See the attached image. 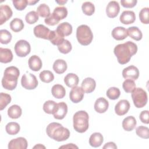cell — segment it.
I'll use <instances>...</instances> for the list:
<instances>
[{
  "mask_svg": "<svg viewBox=\"0 0 149 149\" xmlns=\"http://www.w3.org/2000/svg\"><path fill=\"white\" fill-rule=\"evenodd\" d=\"M120 11V6L117 1H110L106 8V13L108 17L114 18L116 17Z\"/></svg>",
  "mask_w": 149,
  "mask_h": 149,
  "instance_id": "13",
  "label": "cell"
},
{
  "mask_svg": "<svg viewBox=\"0 0 149 149\" xmlns=\"http://www.w3.org/2000/svg\"><path fill=\"white\" fill-rule=\"evenodd\" d=\"M10 28L14 32H19L24 28V23L19 18L13 19L10 23Z\"/></svg>",
  "mask_w": 149,
  "mask_h": 149,
  "instance_id": "32",
  "label": "cell"
},
{
  "mask_svg": "<svg viewBox=\"0 0 149 149\" xmlns=\"http://www.w3.org/2000/svg\"><path fill=\"white\" fill-rule=\"evenodd\" d=\"M55 2L58 3L60 5H63L65 3L68 2V1H65V0H61V1H55Z\"/></svg>",
  "mask_w": 149,
  "mask_h": 149,
  "instance_id": "54",
  "label": "cell"
},
{
  "mask_svg": "<svg viewBox=\"0 0 149 149\" xmlns=\"http://www.w3.org/2000/svg\"><path fill=\"white\" fill-rule=\"evenodd\" d=\"M12 34L5 29L0 30V42L2 44H7L9 43L12 40Z\"/></svg>",
  "mask_w": 149,
  "mask_h": 149,
  "instance_id": "41",
  "label": "cell"
},
{
  "mask_svg": "<svg viewBox=\"0 0 149 149\" xmlns=\"http://www.w3.org/2000/svg\"><path fill=\"white\" fill-rule=\"evenodd\" d=\"M21 84L27 90L35 89L38 86V80L35 75L31 73H24L21 79Z\"/></svg>",
  "mask_w": 149,
  "mask_h": 149,
  "instance_id": "7",
  "label": "cell"
},
{
  "mask_svg": "<svg viewBox=\"0 0 149 149\" xmlns=\"http://www.w3.org/2000/svg\"><path fill=\"white\" fill-rule=\"evenodd\" d=\"M137 0H122L120 3L122 6L126 8H132L135 6L137 4Z\"/></svg>",
  "mask_w": 149,
  "mask_h": 149,
  "instance_id": "49",
  "label": "cell"
},
{
  "mask_svg": "<svg viewBox=\"0 0 149 149\" xmlns=\"http://www.w3.org/2000/svg\"><path fill=\"white\" fill-rule=\"evenodd\" d=\"M81 9L86 15L91 16L95 12V6L92 2L87 1L82 4Z\"/></svg>",
  "mask_w": 149,
  "mask_h": 149,
  "instance_id": "36",
  "label": "cell"
},
{
  "mask_svg": "<svg viewBox=\"0 0 149 149\" xmlns=\"http://www.w3.org/2000/svg\"><path fill=\"white\" fill-rule=\"evenodd\" d=\"M78 148V147L76 146V145H74V144H72V143H70V144H67L66 145H65V146H61L59 147V148Z\"/></svg>",
  "mask_w": 149,
  "mask_h": 149,
  "instance_id": "52",
  "label": "cell"
},
{
  "mask_svg": "<svg viewBox=\"0 0 149 149\" xmlns=\"http://www.w3.org/2000/svg\"><path fill=\"white\" fill-rule=\"evenodd\" d=\"M139 118L142 123L145 124L149 123V112L148 110H144L141 112Z\"/></svg>",
  "mask_w": 149,
  "mask_h": 149,
  "instance_id": "50",
  "label": "cell"
},
{
  "mask_svg": "<svg viewBox=\"0 0 149 149\" xmlns=\"http://www.w3.org/2000/svg\"><path fill=\"white\" fill-rule=\"evenodd\" d=\"M132 98L134 106L137 108L144 107L147 102V94L143 88H136L132 93Z\"/></svg>",
  "mask_w": 149,
  "mask_h": 149,
  "instance_id": "6",
  "label": "cell"
},
{
  "mask_svg": "<svg viewBox=\"0 0 149 149\" xmlns=\"http://www.w3.org/2000/svg\"><path fill=\"white\" fill-rule=\"evenodd\" d=\"M84 92L81 87L75 86L72 87L69 93V98L73 103L80 102L84 97Z\"/></svg>",
  "mask_w": 149,
  "mask_h": 149,
  "instance_id": "11",
  "label": "cell"
},
{
  "mask_svg": "<svg viewBox=\"0 0 149 149\" xmlns=\"http://www.w3.org/2000/svg\"><path fill=\"white\" fill-rule=\"evenodd\" d=\"M72 26L68 22H63L60 23L56 30L62 36H68L72 33Z\"/></svg>",
  "mask_w": 149,
  "mask_h": 149,
  "instance_id": "24",
  "label": "cell"
},
{
  "mask_svg": "<svg viewBox=\"0 0 149 149\" xmlns=\"http://www.w3.org/2000/svg\"><path fill=\"white\" fill-rule=\"evenodd\" d=\"M79 79L77 75L74 73H70L67 74L64 77V82L69 87H73L77 86L79 84Z\"/></svg>",
  "mask_w": 149,
  "mask_h": 149,
  "instance_id": "26",
  "label": "cell"
},
{
  "mask_svg": "<svg viewBox=\"0 0 149 149\" xmlns=\"http://www.w3.org/2000/svg\"><path fill=\"white\" fill-rule=\"evenodd\" d=\"M64 37L61 35L56 30H51L48 40H49L53 45L58 46L64 41Z\"/></svg>",
  "mask_w": 149,
  "mask_h": 149,
  "instance_id": "30",
  "label": "cell"
},
{
  "mask_svg": "<svg viewBox=\"0 0 149 149\" xmlns=\"http://www.w3.org/2000/svg\"><path fill=\"white\" fill-rule=\"evenodd\" d=\"M38 15L41 17H47L51 14L49 7L45 3L40 4L37 8Z\"/></svg>",
  "mask_w": 149,
  "mask_h": 149,
  "instance_id": "37",
  "label": "cell"
},
{
  "mask_svg": "<svg viewBox=\"0 0 149 149\" xmlns=\"http://www.w3.org/2000/svg\"><path fill=\"white\" fill-rule=\"evenodd\" d=\"M53 70L58 74L63 73L67 69L68 65L65 61L61 59H56L53 64Z\"/></svg>",
  "mask_w": 149,
  "mask_h": 149,
  "instance_id": "27",
  "label": "cell"
},
{
  "mask_svg": "<svg viewBox=\"0 0 149 149\" xmlns=\"http://www.w3.org/2000/svg\"><path fill=\"white\" fill-rule=\"evenodd\" d=\"M25 20L28 24H33L38 21V15L36 11H30L26 14L25 16Z\"/></svg>",
  "mask_w": 149,
  "mask_h": 149,
  "instance_id": "45",
  "label": "cell"
},
{
  "mask_svg": "<svg viewBox=\"0 0 149 149\" xmlns=\"http://www.w3.org/2000/svg\"><path fill=\"white\" fill-rule=\"evenodd\" d=\"M103 149H105V148H111V149H116L117 148V146L115 144V143L113 142H108L107 143L104 147H102Z\"/></svg>",
  "mask_w": 149,
  "mask_h": 149,
  "instance_id": "51",
  "label": "cell"
},
{
  "mask_svg": "<svg viewBox=\"0 0 149 149\" xmlns=\"http://www.w3.org/2000/svg\"><path fill=\"white\" fill-rule=\"evenodd\" d=\"M52 13L60 21L66 17L68 15V10L64 6H58L54 9Z\"/></svg>",
  "mask_w": 149,
  "mask_h": 149,
  "instance_id": "35",
  "label": "cell"
},
{
  "mask_svg": "<svg viewBox=\"0 0 149 149\" xmlns=\"http://www.w3.org/2000/svg\"><path fill=\"white\" fill-rule=\"evenodd\" d=\"M28 143L27 140L22 137H19L11 140L8 144L9 149H26Z\"/></svg>",
  "mask_w": 149,
  "mask_h": 149,
  "instance_id": "12",
  "label": "cell"
},
{
  "mask_svg": "<svg viewBox=\"0 0 149 149\" xmlns=\"http://www.w3.org/2000/svg\"><path fill=\"white\" fill-rule=\"evenodd\" d=\"M22 110L20 106L17 105H13L8 109V115L12 119H17L22 115Z\"/></svg>",
  "mask_w": 149,
  "mask_h": 149,
  "instance_id": "31",
  "label": "cell"
},
{
  "mask_svg": "<svg viewBox=\"0 0 149 149\" xmlns=\"http://www.w3.org/2000/svg\"><path fill=\"white\" fill-rule=\"evenodd\" d=\"M137 51V45L130 41L117 45L113 49V52L117 58L118 62L121 65L128 63L132 56L135 55Z\"/></svg>",
  "mask_w": 149,
  "mask_h": 149,
  "instance_id": "1",
  "label": "cell"
},
{
  "mask_svg": "<svg viewBox=\"0 0 149 149\" xmlns=\"http://www.w3.org/2000/svg\"><path fill=\"white\" fill-rule=\"evenodd\" d=\"M51 30L43 24H38L34 28L33 32L34 36L40 38L49 40Z\"/></svg>",
  "mask_w": 149,
  "mask_h": 149,
  "instance_id": "9",
  "label": "cell"
},
{
  "mask_svg": "<svg viewBox=\"0 0 149 149\" xmlns=\"http://www.w3.org/2000/svg\"><path fill=\"white\" fill-rule=\"evenodd\" d=\"M149 8H144L139 12V19L140 22L143 23L147 24L149 23Z\"/></svg>",
  "mask_w": 149,
  "mask_h": 149,
  "instance_id": "46",
  "label": "cell"
},
{
  "mask_svg": "<svg viewBox=\"0 0 149 149\" xmlns=\"http://www.w3.org/2000/svg\"><path fill=\"white\" fill-rule=\"evenodd\" d=\"M76 38L81 45L86 46L89 45L92 42L93 34L87 25L82 24L77 28Z\"/></svg>",
  "mask_w": 149,
  "mask_h": 149,
  "instance_id": "5",
  "label": "cell"
},
{
  "mask_svg": "<svg viewBox=\"0 0 149 149\" xmlns=\"http://www.w3.org/2000/svg\"><path fill=\"white\" fill-rule=\"evenodd\" d=\"M109 107L108 101L104 97H100L96 100L94 108L95 111L100 113H104L107 111Z\"/></svg>",
  "mask_w": 149,
  "mask_h": 149,
  "instance_id": "16",
  "label": "cell"
},
{
  "mask_svg": "<svg viewBox=\"0 0 149 149\" xmlns=\"http://www.w3.org/2000/svg\"><path fill=\"white\" fill-rule=\"evenodd\" d=\"M58 49L61 53L66 54L71 51L72 49V46L69 41L65 39L64 41L58 46Z\"/></svg>",
  "mask_w": 149,
  "mask_h": 149,
  "instance_id": "39",
  "label": "cell"
},
{
  "mask_svg": "<svg viewBox=\"0 0 149 149\" xmlns=\"http://www.w3.org/2000/svg\"><path fill=\"white\" fill-rule=\"evenodd\" d=\"M44 22L48 26H55L59 23V20L52 13L49 15V16L45 19Z\"/></svg>",
  "mask_w": 149,
  "mask_h": 149,
  "instance_id": "48",
  "label": "cell"
},
{
  "mask_svg": "<svg viewBox=\"0 0 149 149\" xmlns=\"http://www.w3.org/2000/svg\"><path fill=\"white\" fill-rule=\"evenodd\" d=\"M137 124L135 118L133 116H128L126 117L122 121V127L123 129L127 132L133 130Z\"/></svg>",
  "mask_w": 149,
  "mask_h": 149,
  "instance_id": "22",
  "label": "cell"
},
{
  "mask_svg": "<svg viewBox=\"0 0 149 149\" xmlns=\"http://www.w3.org/2000/svg\"><path fill=\"white\" fill-rule=\"evenodd\" d=\"M88 114L85 111L76 112L73 117L74 129L80 133L85 132L88 129Z\"/></svg>",
  "mask_w": 149,
  "mask_h": 149,
  "instance_id": "4",
  "label": "cell"
},
{
  "mask_svg": "<svg viewBox=\"0 0 149 149\" xmlns=\"http://www.w3.org/2000/svg\"><path fill=\"white\" fill-rule=\"evenodd\" d=\"M31 51V47L29 42L24 40H20L15 45V51L19 57H25L29 55Z\"/></svg>",
  "mask_w": 149,
  "mask_h": 149,
  "instance_id": "8",
  "label": "cell"
},
{
  "mask_svg": "<svg viewBox=\"0 0 149 149\" xmlns=\"http://www.w3.org/2000/svg\"><path fill=\"white\" fill-rule=\"evenodd\" d=\"M68 112L67 104L64 102H61L57 104V107L53 115L55 119H63Z\"/></svg>",
  "mask_w": 149,
  "mask_h": 149,
  "instance_id": "17",
  "label": "cell"
},
{
  "mask_svg": "<svg viewBox=\"0 0 149 149\" xmlns=\"http://www.w3.org/2000/svg\"><path fill=\"white\" fill-rule=\"evenodd\" d=\"M57 107V103L52 100H48L44 102L43 105L44 111L48 114H54Z\"/></svg>",
  "mask_w": 149,
  "mask_h": 149,
  "instance_id": "34",
  "label": "cell"
},
{
  "mask_svg": "<svg viewBox=\"0 0 149 149\" xmlns=\"http://www.w3.org/2000/svg\"><path fill=\"white\" fill-rule=\"evenodd\" d=\"M33 148H45V147L41 144H38L33 147Z\"/></svg>",
  "mask_w": 149,
  "mask_h": 149,
  "instance_id": "55",
  "label": "cell"
},
{
  "mask_svg": "<svg viewBox=\"0 0 149 149\" xmlns=\"http://www.w3.org/2000/svg\"><path fill=\"white\" fill-rule=\"evenodd\" d=\"M13 59V54L10 49L0 48V62L3 63L10 62Z\"/></svg>",
  "mask_w": 149,
  "mask_h": 149,
  "instance_id": "25",
  "label": "cell"
},
{
  "mask_svg": "<svg viewBox=\"0 0 149 149\" xmlns=\"http://www.w3.org/2000/svg\"><path fill=\"white\" fill-rule=\"evenodd\" d=\"M127 35L136 41H140L142 38L143 34L141 31L137 27H130L127 29Z\"/></svg>",
  "mask_w": 149,
  "mask_h": 149,
  "instance_id": "29",
  "label": "cell"
},
{
  "mask_svg": "<svg viewBox=\"0 0 149 149\" xmlns=\"http://www.w3.org/2000/svg\"><path fill=\"white\" fill-rule=\"evenodd\" d=\"M20 125L17 122H11L8 123L5 126V130L8 134L10 135H15L20 131Z\"/></svg>",
  "mask_w": 149,
  "mask_h": 149,
  "instance_id": "33",
  "label": "cell"
},
{
  "mask_svg": "<svg viewBox=\"0 0 149 149\" xmlns=\"http://www.w3.org/2000/svg\"><path fill=\"white\" fill-rule=\"evenodd\" d=\"M122 76L125 79H129L136 80L139 76V70L137 67L130 65L123 69L122 71Z\"/></svg>",
  "mask_w": 149,
  "mask_h": 149,
  "instance_id": "10",
  "label": "cell"
},
{
  "mask_svg": "<svg viewBox=\"0 0 149 149\" xmlns=\"http://www.w3.org/2000/svg\"><path fill=\"white\" fill-rule=\"evenodd\" d=\"M39 1L38 0H28L27 2H28V5H35L36 3L38 2Z\"/></svg>",
  "mask_w": 149,
  "mask_h": 149,
  "instance_id": "53",
  "label": "cell"
},
{
  "mask_svg": "<svg viewBox=\"0 0 149 149\" xmlns=\"http://www.w3.org/2000/svg\"><path fill=\"white\" fill-rule=\"evenodd\" d=\"M29 68L34 72H37L41 69L42 66V61L37 55H33L29 59Z\"/></svg>",
  "mask_w": 149,
  "mask_h": 149,
  "instance_id": "21",
  "label": "cell"
},
{
  "mask_svg": "<svg viewBox=\"0 0 149 149\" xmlns=\"http://www.w3.org/2000/svg\"><path fill=\"white\" fill-rule=\"evenodd\" d=\"M112 37L118 41L123 40L127 37V29L123 27L119 26L114 28L111 33Z\"/></svg>",
  "mask_w": 149,
  "mask_h": 149,
  "instance_id": "20",
  "label": "cell"
},
{
  "mask_svg": "<svg viewBox=\"0 0 149 149\" xmlns=\"http://www.w3.org/2000/svg\"><path fill=\"white\" fill-rule=\"evenodd\" d=\"M104 141V137L101 133L95 132L93 133L89 139V144L93 147H98L101 146Z\"/></svg>",
  "mask_w": 149,
  "mask_h": 149,
  "instance_id": "23",
  "label": "cell"
},
{
  "mask_svg": "<svg viewBox=\"0 0 149 149\" xmlns=\"http://www.w3.org/2000/svg\"><path fill=\"white\" fill-rule=\"evenodd\" d=\"M51 93L52 95L58 99L63 98L66 94V90L64 87L59 84H55L51 88Z\"/></svg>",
  "mask_w": 149,
  "mask_h": 149,
  "instance_id": "28",
  "label": "cell"
},
{
  "mask_svg": "<svg viewBox=\"0 0 149 149\" xmlns=\"http://www.w3.org/2000/svg\"><path fill=\"white\" fill-rule=\"evenodd\" d=\"M122 87L124 91L127 93H132L136 88V84L134 80L129 79H126L122 84Z\"/></svg>",
  "mask_w": 149,
  "mask_h": 149,
  "instance_id": "42",
  "label": "cell"
},
{
  "mask_svg": "<svg viewBox=\"0 0 149 149\" xmlns=\"http://www.w3.org/2000/svg\"><path fill=\"white\" fill-rule=\"evenodd\" d=\"M96 83L94 79L91 77H87L84 79L82 83L81 86L83 90L86 93H91L95 88Z\"/></svg>",
  "mask_w": 149,
  "mask_h": 149,
  "instance_id": "19",
  "label": "cell"
},
{
  "mask_svg": "<svg viewBox=\"0 0 149 149\" xmlns=\"http://www.w3.org/2000/svg\"><path fill=\"white\" fill-rule=\"evenodd\" d=\"M11 96L6 93L0 94V110H3L11 101Z\"/></svg>",
  "mask_w": 149,
  "mask_h": 149,
  "instance_id": "43",
  "label": "cell"
},
{
  "mask_svg": "<svg viewBox=\"0 0 149 149\" xmlns=\"http://www.w3.org/2000/svg\"><path fill=\"white\" fill-rule=\"evenodd\" d=\"M12 2L14 7L18 10H24L28 5L27 0H13Z\"/></svg>",
  "mask_w": 149,
  "mask_h": 149,
  "instance_id": "47",
  "label": "cell"
},
{
  "mask_svg": "<svg viewBox=\"0 0 149 149\" xmlns=\"http://www.w3.org/2000/svg\"><path fill=\"white\" fill-rule=\"evenodd\" d=\"M19 75L20 71L17 68L13 66L6 68L2 79L3 87L8 90H13L17 86Z\"/></svg>",
  "mask_w": 149,
  "mask_h": 149,
  "instance_id": "3",
  "label": "cell"
},
{
  "mask_svg": "<svg viewBox=\"0 0 149 149\" xmlns=\"http://www.w3.org/2000/svg\"><path fill=\"white\" fill-rule=\"evenodd\" d=\"M136 134L143 139H148L149 138V129L144 126H140L136 129Z\"/></svg>",
  "mask_w": 149,
  "mask_h": 149,
  "instance_id": "44",
  "label": "cell"
},
{
  "mask_svg": "<svg viewBox=\"0 0 149 149\" xmlns=\"http://www.w3.org/2000/svg\"><path fill=\"white\" fill-rule=\"evenodd\" d=\"M39 77L42 82L46 83H49L52 81L54 79V74L49 70L42 71L39 74Z\"/></svg>",
  "mask_w": 149,
  "mask_h": 149,
  "instance_id": "38",
  "label": "cell"
},
{
  "mask_svg": "<svg viewBox=\"0 0 149 149\" xmlns=\"http://www.w3.org/2000/svg\"><path fill=\"white\" fill-rule=\"evenodd\" d=\"M120 22L124 24L133 23L136 20V15L133 11L125 10L120 16Z\"/></svg>",
  "mask_w": 149,
  "mask_h": 149,
  "instance_id": "18",
  "label": "cell"
},
{
  "mask_svg": "<svg viewBox=\"0 0 149 149\" xmlns=\"http://www.w3.org/2000/svg\"><path fill=\"white\" fill-rule=\"evenodd\" d=\"M12 10L7 5L0 6V24H3L12 16Z\"/></svg>",
  "mask_w": 149,
  "mask_h": 149,
  "instance_id": "15",
  "label": "cell"
},
{
  "mask_svg": "<svg viewBox=\"0 0 149 149\" xmlns=\"http://www.w3.org/2000/svg\"><path fill=\"white\" fill-rule=\"evenodd\" d=\"M106 95L110 100H115L119 97L120 95V91L118 88L112 87L107 90Z\"/></svg>",
  "mask_w": 149,
  "mask_h": 149,
  "instance_id": "40",
  "label": "cell"
},
{
  "mask_svg": "<svg viewBox=\"0 0 149 149\" xmlns=\"http://www.w3.org/2000/svg\"><path fill=\"white\" fill-rule=\"evenodd\" d=\"M130 107L129 102L126 100H121L115 107V112L119 116H122L127 113Z\"/></svg>",
  "mask_w": 149,
  "mask_h": 149,
  "instance_id": "14",
  "label": "cell"
},
{
  "mask_svg": "<svg viewBox=\"0 0 149 149\" xmlns=\"http://www.w3.org/2000/svg\"><path fill=\"white\" fill-rule=\"evenodd\" d=\"M47 135L56 141H63L67 140L70 136V131L57 122L49 123L46 128Z\"/></svg>",
  "mask_w": 149,
  "mask_h": 149,
  "instance_id": "2",
  "label": "cell"
}]
</instances>
